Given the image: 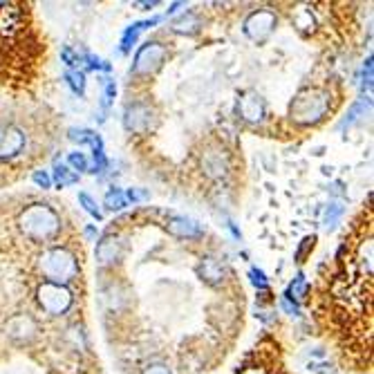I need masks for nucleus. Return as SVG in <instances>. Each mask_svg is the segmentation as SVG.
Returning <instances> with one entry per match:
<instances>
[{
    "label": "nucleus",
    "mask_w": 374,
    "mask_h": 374,
    "mask_svg": "<svg viewBox=\"0 0 374 374\" xmlns=\"http://www.w3.org/2000/svg\"><path fill=\"white\" fill-rule=\"evenodd\" d=\"M330 112V92L321 88L303 90L289 105V117L300 126H314Z\"/></svg>",
    "instance_id": "f257e3e1"
},
{
    "label": "nucleus",
    "mask_w": 374,
    "mask_h": 374,
    "mask_svg": "<svg viewBox=\"0 0 374 374\" xmlns=\"http://www.w3.org/2000/svg\"><path fill=\"white\" fill-rule=\"evenodd\" d=\"M18 224L32 240H50L61 231V218L47 204H32L20 213Z\"/></svg>",
    "instance_id": "f03ea898"
},
{
    "label": "nucleus",
    "mask_w": 374,
    "mask_h": 374,
    "mask_svg": "<svg viewBox=\"0 0 374 374\" xmlns=\"http://www.w3.org/2000/svg\"><path fill=\"white\" fill-rule=\"evenodd\" d=\"M41 271L47 278V283L65 287V283L77 278L79 264H77L75 253H70L67 249H61V247H54V249H47L41 256Z\"/></svg>",
    "instance_id": "7ed1b4c3"
},
{
    "label": "nucleus",
    "mask_w": 374,
    "mask_h": 374,
    "mask_svg": "<svg viewBox=\"0 0 374 374\" xmlns=\"http://www.w3.org/2000/svg\"><path fill=\"white\" fill-rule=\"evenodd\" d=\"M39 303L47 314L61 316V314H65L72 307V292L63 285L43 283L39 287Z\"/></svg>",
    "instance_id": "20e7f679"
},
{
    "label": "nucleus",
    "mask_w": 374,
    "mask_h": 374,
    "mask_svg": "<svg viewBox=\"0 0 374 374\" xmlns=\"http://www.w3.org/2000/svg\"><path fill=\"white\" fill-rule=\"evenodd\" d=\"M164 58H166V47L162 43H157V41H150L137 52L132 72H135L137 77H150L162 67Z\"/></svg>",
    "instance_id": "39448f33"
},
{
    "label": "nucleus",
    "mask_w": 374,
    "mask_h": 374,
    "mask_svg": "<svg viewBox=\"0 0 374 374\" xmlns=\"http://www.w3.org/2000/svg\"><path fill=\"white\" fill-rule=\"evenodd\" d=\"M276 22H278V18H276L273 11H269V9L253 11V14L245 20V34L251 41L264 43L271 36V32L276 30Z\"/></svg>",
    "instance_id": "423d86ee"
},
{
    "label": "nucleus",
    "mask_w": 374,
    "mask_h": 374,
    "mask_svg": "<svg viewBox=\"0 0 374 374\" xmlns=\"http://www.w3.org/2000/svg\"><path fill=\"white\" fill-rule=\"evenodd\" d=\"M124 126L128 132H135V135H146V132L155 126V110L148 103H132L126 108L124 115Z\"/></svg>",
    "instance_id": "0eeeda50"
},
{
    "label": "nucleus",
    "mask_w": 374,
    "mask_h": 374,
    "mask_svg": "<svg viewBox=\"0 0 374 374\" xmlns=\"http://www.w3.org/2000/svg\"><path fill=\"white\" fill-rule=\"evenodd\" d=\"M238 115L249 124H260L267 115V105L258 92H243L238 99Z\"/></svg>",
    "instance_id": "6e6552de"
},
{
    "label": "nucleus",
    "mask_w": 374,
    "mask_h": 374,
    "mask_svg": "<svg viewBox=\"0 0 374 374\" xmlns=\"http://www.w3.org/2000/svg\"><path fill=\"white\" fill-rule=\"evenodd\" d=\"M25 148V132L16 126H0V160H11Z\"/></svg>",
    "instance_id": "1a4fd4ad"
},
{
    "label": "nucleus",
    "mask_w": 374,
    "mask_h": 374,
    "mask_svg": "<svg viewBox=\"0 0 374 374\" xmlns=\"http://www.w3.org/2000/svg\"><path fill=\"white\" fill-rule=\"evenodd\" d=\"M202 166H204V173H207L209 177L220 179V177H224L226 171H228V157H226V153L220 150V148H211V150L204 153Z\"/></svg>",
    "instance_id": "9d476101"
},
{
    "label": "nucleus",
    "mask_w": 374,
    "mask_h": 374,
    "mask_svg": "<svg viewBox=\"0 0 374 374\" xmlns=\"http://www.w3.org/2000/svg\"><path fill=\"white\" fill-rule=\"evenodd\" d=\"M122 251H124V243L115 236H108L103 238L99 247H96V258H99L101 264H112L122 258Z\"/></svg>",
    "instance_id": "9b49d317"
},
{
    "label": "nucleus",
    "mask_w": 374,
    "mask_h": 374,
    "mask_svg": "<svg viewBox=\"0 0 374 374\" xmlns=\"http://www.w3.org/2000/svg\"><path fill=\"white\" fill-rule=\"evenodd\" d=\"M168 231H171L173 236H177V238H188V240L204 236L202 224H198L195 220H191V218H182V215H177V218H173L171 222H168Z\"/></svg>",
    "instance_id": "f8f14e48"
},
{
    "label": "nucleus",
    "mask_w": 374,
    "mask_h": 374,
    "mask_svg": "<svg viewBox=\"0 0 374 374\" xmlns=\"http://www.w3.org/2000/svg\"><path fill=\"white\" fill-rule=\"evenodd\" d=\"M7 330L16 341H27L30 336L36 332V323L27 316V314H20V316H14L9 321Z\"/></svg>",
    "instance_id": "ddd939ff"
},
{
    "label": "nucleus",
    "mask_w": 374,
    "mask_h": 374,
    "mask_svg": "<svg viewBox=\"0 0 374 374\" xmlns=\"http://www.w3.org/2000/svg\"><path fill=\"white\" fill-rule=\"evenodd\" d=\"M160 20H162V16H155V18H150V20H139V22H132V25L124 32V39H122V52H130V47L137 43L139 34H141L143 30H148V27L160 25Z\"/></svg>",
    "instance_id": "4468645a"
},
{
    "label": "nucleus",
    "mask_w": 374,
    "mask_h": 374,
    "mask_svg": "<svg viewBox=\"0 0 374 374\" xmlns=\"http://www.w3.org/2000/svg\"><path fill=\"white\" fill-rule=\"evenodd\" d=\"M198 273L202 276V280H207L209 285H220L224 280V267H222V262L215 258H204L198 267Z\"/></svg>",
    "instance_id": "2eb2a0df"
},
{
    "label": "nucleus",
    "mask_w": 374,
    "mask_h": 374,
    "mask_svg": "<svg viewBox=\"0 0 374 374\" xmlns=\"http://www.w3.org/2000/svg\"><path fill=\"white\" fill-rule=\"evenodd\" d=\"M70 139H72V141H77V143H88V146H92V153L103 150V141H101V137L96 135V132H92V130H86V128H72V130H70Z\"/></svg>",
    "instance_id": "dca6fc26"
},
{
    "label": "nucleus",
    "mask_w": 374,
    "mask_h": 374,
    "mask_svg": "<svg viewBox=\"0 0 374 374\" xmlns=\"http://www.w3.org/2000/svg\"><path fill=\"white\" fill-rule=\"evenodd\" d=\"M368 110H370V96H363V99L356 101L352 108H349L347 117L341 122V130H345V128H349V126H354L356 122H361V119L366 117Z\"/></svg>",
    "instance_id": "f3484780"
},
{
    "label": "nucleus",
    "mask_w": 374,
    "mask_h": 374,
    "mask_svg": "<svg viewBox=\"0 0 374 374\" xmlns=\"http://www.w3.org/2000/svg\"><path fill=\"white\" fill-rule=\"evenodd\" d=\"M343 213H345V207H343L341 202H330L328 209H325V213H323V228H328V231H334L336 224L341 222Z\"/></svg>",
    "instance_id": "a211bd4d"
},
{
    "label": "nucleus",
    "mask_w": 374,
    "mask_h": 374,
    "mask_svg": "<svg viewBox=\"0 0 374 374\" xmlns=\"http://www.w3.org/2000/svg\"><path fill=\"white\" fill-rule=\"evenodd\" d=\"M173 30L177 34H193L200 30V18L193 14V11H186L184 16H179L175 22H173Z\"/></svg>",
    "instance_id": "6ab92c4d"
},
{
    "label": "nucleus",
    "mask_w": 374,
    "mask_h": 374,
    "mask_svg": "<svg viewBox=\"0 0 374 374\" xmlns=\"http://www.w3.org/2000/svg\"><path fill=\"white\" fill-rule=\"evenodd\" d=\"M307 289H309L307 278H305L303 273H296V278L292 280V285H289V289H287L283 296H287L289 300L294 298V303H296V300H303L307 296Z\"/></svg>",
    "instance_id": "aec40b11"
},
{
    "label": "nucleus",
    "mask_w": 374,
    "mask_h": 374,
    "mask_svg": "<svg viewBox=\"0 0 374 374\" xmlns=\"http://www.w3.org/2000/svg\"><path fill=\"white\" fill-rule=\"evenodd\" d=\"M54 182H56V186H70V184H77L79 182V175L72 171V168H67V166H63V164H56L54 166Z\"/></svg>",
    "instance_id": "412c9836"
},
{
    "label": "nucleus",
    "mask_w": 374,
    "mask_h": 374,
    "mask_svg": "<svg viewBox=\"0 0 374 374\" xmlns=\"http://www.w3.org/2000/svg\"><path fill=\"white\" fill-rule=\"evenodd\" d=\"M105 207L110 211H122L128 207V200H126V193L122 188H110L105 193Z\"/></svg>",
    "instance_id": "4be33fe9"
},
{
    "label": "nucleus",
    "mask_w": 374,
    "mask_h": 374,
    "mask_svg": "<svg viewBox=\"0 0 374 374\" xmlns=\"http://www.w3.org/2000/svg\"><path fill=\"white\" fill-rule=\"evenodd\" d=\"M65 81H67V86L75 90L77 94H83L86 92V77L81 75V72L77 70H67L65 72Z\"/></svg>",
    "instance_id": "5701e85b"
},
{
    "label": "nucleus",
    "mask_w": 374,
    "mask_h": 374,
    "mask_svg": "<svg viewBox=\"0 0 374 374\" xmlns=\"http://www.w3.org/2000/svg\"><path fill=\"white\" fill-rule=\"evenodd\" d=\"M79 202L83 204V209H86L92 218H96V220H101L103 218V213H101V209L96 207V202L88 195V193H79Z\"/></svg>",
    "instance_id": "b1692460"
},
{
    "label": "nucleus",
    "mask_w": 374,
    "mask_h": 374,
    "mask_svg": "<svg viewBox=\"0 0 374 374\" xmlns=\"http://www.w3.org/2000/svg\"><path fill=\"white\" fill-rule=\"evenodd\" d=\"M67 162L72 166V171H79V173L88 171V160H86V155H83V153H70Z\"/></svg>",
    "instance_id": "393cba45"
},
{
    "label": "nucleus",
    "mask_w": 374,
    "mask_h": 374,
    "mask_svg": "<svg viewBox=\"0 0 374 374\" xmlns=\"http://www.w3.org/2000/svg\"><path fill=\"white\" fill-rule=\"evenodd\" d=\"M249 278H251V285L258 287V289H267V287H269L267 276H264V271L258 269V267H251V269H249Z\"/></svg>",
    "instance_id": "a878e982"
},
{
    "label": "nucleus",
    "mask_w": 374,
    "mask_h": 374,
    "mask_svg": "<svg viewBox=\"0 0 374 374\" xmlns=\"http://www.w3.org/2000/svg\"><path fill=\"white\" fill-rule=\"evenodd\" d=\"M86 61H88V65H90L92 70H103V72H110V70H112L110 63H105L103 58L94 56V54H86Z\"/></svg>",
    "instance_id": "bb28decb"
},
{
    "label": "nucleus",
    "mask_w": 374,
    "mask_h": 374,
    "mask_svg": "<svg viewBox=\"0 0 374 374\" xmlns=\"http://www.w3.org/2000/svg\"><path fill=\"white\" fill-rule=\"evenodd\" d=\"M126 200H130V202H146V200H150V193L143 191V188H130L126 193Z\"/></svg>",
    "instance_id": "cd10ccee"
},
{
    "label": "nucleus",
    "mask_w": 374,
    "mask_h": 374,
    "mask_svg": "<svg viewBox=\"0 0 374 374\" xmlns=\"http://www.w3.org/2000/svg\"><path fill=\"white\" fill-rule=\"evenodd\" d=\"M34 182H36V186H41V188H50L52 186V177H50V173H47V171H36L34 173Z\"/></svg>",
    "instance_id": "c85d7f7f"
},
{
    "label": "nucleus",
    "mask_w": 374,
    "mask_h": 374,
    "mask_svg": "<svg viewBox=\"0 0 374 374\" xmlns=\"http://www.w3.org/2000/svg\"><path fill=\"white\" fill-rule=\"evenodd\" d=\"M115 94H117V86H115V81L108 79L105 81V96H103V105H110L112 99H115Z\"/></svg>",
    "instance_id": "c756f323"
},
{
    "label": "nucleus",
    "mask_w": 374,
    "mask_h": 374,
    "mask_svg": "<svg viewBox=\"0 0 374 374\" xmlns=\"http://www.w3.org/2000/svg\"><path fill=\"white\" fill-rule=\"evenodd\" d=\"M280 307L289 314V316H298V314H300L298 305H296V303H292V300H289L287 296H283V298H280Z\"/></svg>",
    "instance_id": "7c9ffc66"
},
{
    "label": "nucleus",
    "mask_w": 374,
    "mask_h": 374,
    "mask_svg": "<svg viewBox=\"0 0 374 374\" xmlns=\"http://www.w3.org/2000/svg\"><path fill=\"white\" fill-rule=\"evenodd\" d=\"M141 374H171V370H168V366H164V363H153V366H148L146 370H143Z\"/></svg>",
    "instance_id": "2f4dec72"
},
{
    "label": "nucleus",
    "mask_w": 374,
    "mask_h": 374,
    "mask_svg": "<svg viewBox=\"0 0 374 374\" xmlns=\"http://www.w3.org/2000/svg\"><path fill=\"white\" fill-rule=\"evenodd\" d=\"M314 243H316V238H314V236H311V238H305V240H303V247H300L298 253H296V258H298V260H303V256L307 253L309 247H314Z\"/></svg>",
    "instance_id": "473e14b6"
},
{
    "label": "nucleus",
    "mask_w": 374,
    "mask_h": 374,
    "mask_svg": "<svg viewBox=\"0 0 374 374\" xmlns=\"http://www.w3.org/2000/svg\"><path fill=\"white\" fill-rule=\"evenodd\" d=\"M63 58L67 61V65H77V63H79V58H77L75 54H72L70 47H65V50H63Z\"/></svg>",
    "instance_id": "72a5a7b5"
},
{
    "label": "nucleus",
    "mask_w": 374,
    "mask_h": 374,
    "mask_svg": "<svg viewBox=\"0 0 374 374\" xmlns=\"http://www.w3.org/2000/svg\"><path fill=\"white\" fill-rule=\"evenodd\" d=\"M86 236H88L90 240H94L96 236H99V231H96V226H92V224H90V226H86Z\"/></svg>",
    "instance_id": "f704fd0d"
},
{
    "label": "nucleus",
    "mask_w": 374,
    "mask_h": 374,
    "mask_svg": "<svg viewBox=\"0 0 374 374\" xmlns=\"http://www.w3.org/2000/svg\"><path fill=\"white\" fill-rule=\"evenodd\" d=\"M139 7H157V5H160V3H155V0H153V3H137Z\"/></svg>",
    "instance_id": "c9c22d12"
},
{
    "label": "nucleus",
    "mask_w": 374,
    "mask_h": 374,
    "mask_svg": "<svg viewBox=\"0 0 374 374\" xmlns=\"http://www.w3.org/2000/svg\"><path fill=\"white\" fill-rule=\"evenodd\" d=\"M253 374H258V372H253Z\"/></svg>",
    "instance_id": "e433bc0d"
}]
</instances>
